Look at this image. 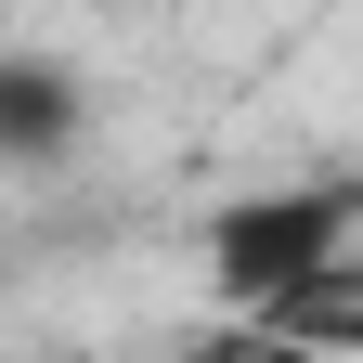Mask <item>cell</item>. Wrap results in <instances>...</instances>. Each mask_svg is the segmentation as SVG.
Here are the masks:
<instances>
[{
  "mask_svg": "<svg viewBox=\"0 0 363 363\" xmlns=\"http://www.w3.org/2000/svg\"><path fill=\"white\" fill-rule=\"evenodd\" d=\"M350 220H363V182H259V195H220L208 208V286L234 311H286L298 286H325L350 259Z\"/></svg>",
  "mask_w": 363,
  "mask_h": 363,
  "instance_id": "1",
  "label": "cell"
},
{
  "mask_svg": "<svg viewBox=\"0 0 363 363\" xmlns=\"http://www.w3.org/2000/svg\"><path fill=\"white\" fill-rule=\"evenodd\" d=\"M65 130H78V91H65V65H0V156L13 169H52L65 156Z\"/></svg>",
  "mask_w": 363,
  "mask_h": 363,
  "instance_id": "2",
  "label": "cell"
}]
</instances>
